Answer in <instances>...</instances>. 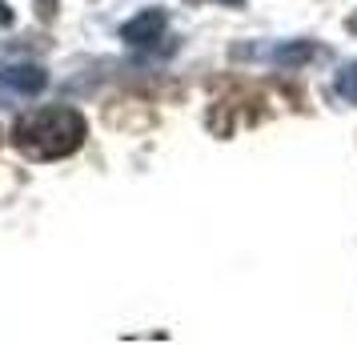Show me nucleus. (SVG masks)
<instances>
[{
    "label": "nucleus",
    "instance_id": "nucleus-1",
    "mask_svg": "<svg viewBox=\"0 0 357 345\" xmlns=\"http://www.w3.org/2000/svg\"><path fill=\"white\" fill-rule=\"evenodd\" d=\"M13 145L33 161H56L84 145V116L68 105H49L20 116L13 129Z\"/></svg>",
    "mask_w": 357,
    "mask_h": 345
},
{
    "label": "nucleus",
    "instance_id": "nucleus-2",
    "mask_svg": "<svg viewBox=\"0 0 357 345\" xmlns=\"http://www.w3.org/2000/svg\"><path fill=\"white\" fill-rule=\"evenodd\" d=\"M49 84V72L40 65H8L0 68V109H17V105H29L33 97L45 93Z\"/></svg>",
    "mask_w": 357,
    "mask_h": 345
},
{
    "label": "nucleus",
    "instance_id": "nucleus-3",
    "mask_svg": "<svg viewBox=\"0 0 357 345\" xmlns=\"http://www.w3.org/2000/svg\"><path fill=\"white\" fill-rule=\"evenodd\" d=\"M165 33V13H157V8H149V13H141V17H132L125 29H121V36L129 40L132 49H149V45H157Z\"/></svg>",
    "mask_w": 357,
    "mask_h": 345
},
{
    "label": "nucleus",
    "instance_id": "nucleus-4",
    "mask_svg": "<svg viewBox=\"0 0 357 345\" xmlns=\"http://www.w3.org/2000/svg\"><path fill=\"white\" fill-rule=\"evenodd\" d=\"M273 65H285V68H297L305 65V61H325L329 52L321 49V45H305V40H289V45H277V49L265 52Z\"/></svg>",
    "mask_w": 357,
    "mask_h": 345
},
{
    "label": "nucleus",
    "instance_id": "nucleus-5",
    "mask_svg": "<svg viewBox=\"0 0 357 345\" xmlns=\"http://www.w3.org/2000/svg\"><path fill=\"white\" fill-rule=\"evenodd\" d=\"M337 97L349 100V105H357V61L337 72Z\"/></svg>",
    "mask_w": 357,
    "mask_h": 345
},
{
    "label": "nucleus",
    "instance_id": "nucleus-6",
    "mask_svg": "<svg viewBox=\"0 0 357 345\" xmlns=\"http://www.w3.org/2000/svg\"><path fill=\"white\" fill-rule=\"evenodd\" d=\"M8 24H13V8L0 0V29H8Z\"/></svg>",
    "mask_w": 357,
    "mask_h": 345
},
{
    "label": "nucleus",
    "instance_id": "nucleus-7",
    "mask_svg": "<svg viewBox=\"0 0 357 345\" xmlns=\"http://www.w3.org/2000/svg\"><path fill=\"white\" fill-rule=\"evenodd\" d=\"M40 17H52V0H40Z\"/></svg>",
    "mask_w": 357,
    "mask_h": 345
},
{
    "label": "nucleus",
    "instance_id": "nucleus-8",
    "mask_svg": "<svg viewBox=\"0 0 357 345\" xmlns=\"http://www.w3.org/2000/svg\"><path fill=\"white\" fill-rule=\"evenodd\" d=\"M345 29H349V33L357 36V13H354V17H349V20H345Z\"/></svg>",
    "mask_w": 357,
    "mask_h": 345
},
{
    "label": "nucleus",
    "instance_id": "nucleus-9",
    "mask_svg": "<svg viewBox=\"0 0 357 345\" xmlns=\"http://www.w3.org/2000/svg\"><path fill=\"white\" fill-rule=\"evenodd\" d=\"M189 4H205V0H189ZM221 4H241V0H221Z\"/></svg>",
    "mask_w": 357,
    "mask_h": 345
}]
</instances>
